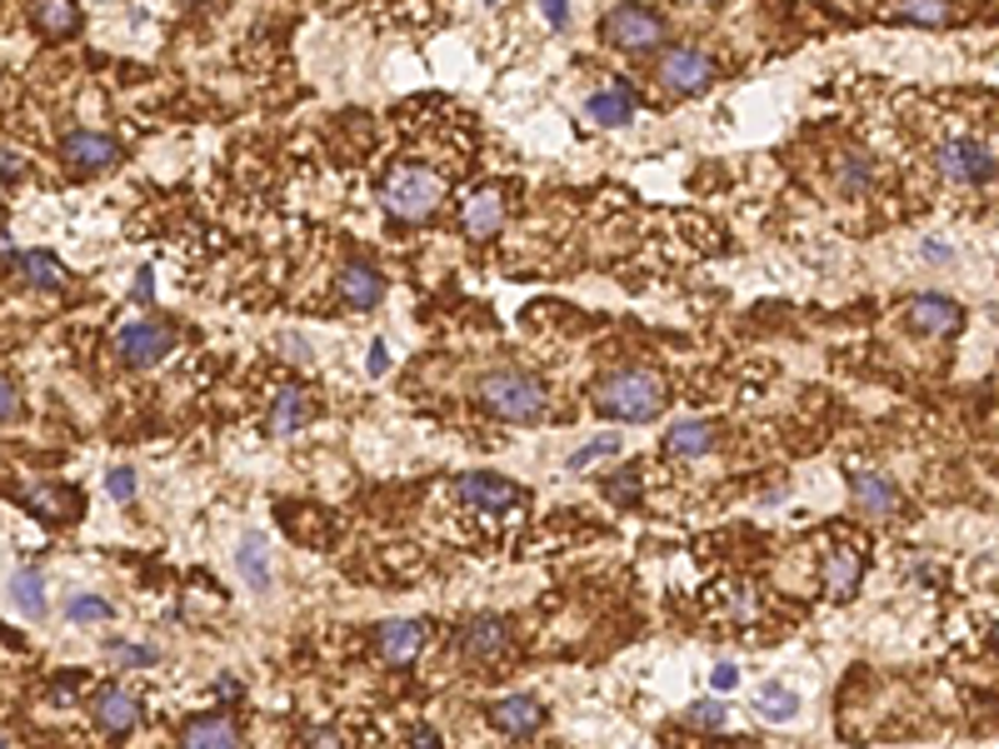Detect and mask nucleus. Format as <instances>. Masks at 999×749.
Returning <instances> with one entry per match:
<instances>
[{"mask_svg":"<svg viewBox=\"0 0 999 749\" xmlns=\"http://www.w3.org/2000/svg\"><path fill=\"white\" fill-rule=\"evenodd\" d=\"M21 415V390H15L11 375H0V425H11Z\"/></svg>","mask_w":999,"mask_h":749,"instance_id":"nucleus-36","label":"nucleus"},{"mask_svg":"<svg viewBox=\"0 0 999 749\" xmlns=\"http://www.w3.org/2000/svg\"><path fill=\"white\" fill-rule=\"evenodd\" d=\"M76 489H35L31 495V515H41V520H70L76 515Z\"/></svg>","mask_w":999,"mask_h":749,"instance_id":"nucleus-29","label":"nucleus"},{"mask_svg":"<svg viewBox=\"0 0 999 749\" xmlns=\"http://www.w3.org/2000/svg\"><path fill=\"white\" fill-rule=\"evenodd\" d=\"M480 405L511 425H535L550 410V395L525 370H490V375H480Z\"/></svg>","mask_w":999,"mask_h":749,"instance_id":"nucleus-2","label":"nucleus"},{"mask_svg":"<svg viewBox=\"0 0 999 749\" xmlns=\"http://www.w3.org/2000/svg\"><path fill=\"white\" fill-rule=\"evenodd\" d=\"M705 450H715V425L710 420H680L665 430V455H705Z\"/></svg>","mask_w":999,"mask_h":749,"instance_id":"nucleus-23","label":"nucleus"},{"mask_svg":"<svg viewBox=\"0 0 999 749\" xmlns=\"http://www.w3.org/2000/svg\"><path fill=\"white\" fill-rule=\"evenodd\" d=\"M120 141H110V135L100 131H70L66 141H61V161L70 165L76 175H100L110 170V165H120Z\"/></svg>","mask_w":999,"mask_h":749,"instance_id":"nucleus-10","label":"nucleus"},{"mask_svg":"<svg viewBox=\"0 0 999 749\" xmlns=\"http://www.w3.org/2000/svg\"><path fill=\"white\" fill-rule=\"evenodd\" d=\"M235 565H240V580L250 590H271V554H265V540L261 535H245L235 544Z\"/></svg>","mask_w":999,"mask_h":749,"instance_id":"nucleus-26","label":"nucleus"},{"mask_svg":"<svg viewBox=\"0 0 999 749\" xmlns=\"http://www.w3.org/2000/svg\"><path fill=\"white\" fill-rule=\"evenodd\" d=\"M940 175L945 180H969L985 185L999 175V145L989 141H945L940 145Z\"/></svg>","mask_w":999,"mask_h":749,"instance_id":"nucleus-7","label":"nucleus"},{"mask_svg":"<svg viewBox=\"0 0 999 749\" xmlns=\"http://www.w3.org/2000/svg\"><path fill=\"white\" fill-rule=\"evenodd\" d=\"M655 76H660V86L670 96H700V90L715 86V60L700 45H670V51H660Z\"/></svg>","mask_w":999,"mask_h":749,"instance_id":"nucleus-5","label":"nucleus"},{"mask_svg":"<svg viewBox=\"0 0 999 749\" xmlns=\"http://www.w3.org/2000/svg\"><path fill=\"white\" fill-rule=\"evenodd\" d=\"M920 250H924V255H930V261H955V250H949L945 240H924Z\"/></svg>","mask_w":999,"mask_h":749,"instance_id":"nucleus-44","label":"nucleus"},{"mask_svg":"<svg viewBox=\"0 0 999 749\" xmlns=\"http://www.w3.org/2000/svg\"><path fill=\"white\" fill-rule=\"evenodd\" d=\"M500 220H505V196L500 190H475L460 210V225H465L470 240H490L500 230Z\"/></svg>","mask_w":999,"mask_h":749,"instance_id":"nucleus-19","label":"nucleus"},{"mask_svg":"<svg viewBox=\"0 0 999 749\" xmlns=\"http://www.w3.org/2000/svg\"><path fill=\"white\" fill-rule=\"evenodd\" d=\"M710 680H715V690H735L739 670H735V664H715V674H710Z\"/></svg>","mask_w":999,"mask_h":749,"instance_id":"nucleus-43","label":"nucleus"},{"mask_svg":"<svg viewBox=\"0 0 999 749\" xmlns=\"http://www.w3.org/2000/svg\"><path fill=\"white\" fill-rule=\"evenodd\" d=\"M835 180H839V190H845V196H865L869 185H875V165H869V155L845 151L835 161Z\"/></svg>","mask_w":999,"mask_h":749,"instance_id":"nucleus-28","label":"nucleus"},{"mask_svg":"<svg viewBox=\"0 0 999 749\" xmlns=\"http://www.w3.org/2000/svg\"><path fill=\"white\" fill-rule=\"evenodd\" d=\"M600 455H619V440H615V434H600V440H590L585 450H575V455H570V470H585L590 460H600Z\"/></svg>","mask_w":999,"mask_h":749,"instance_id":"nucleus-35","label":"nucleus"},{"mask_svg":"<svg viewBox=\"0 0 999 749\" xmlns=\"http://www.w3.org/2000/svg\"><path fill=\"white\" fill-rule=\"evenodd\" d=\"M640 470H615V475L605 480V495L615 499V505H640Z\"/></svg>","mask_w":999,"mask_h":749,"instance_id":"nucleus-33","label":"nucleus"},{"mask_svg":"<svg viewBox=\"0 0 999 749\" xmlns=\"http://www.w3.org/2000/svg\"><path fill=\"white\" fill-rule=\"evenodd\" d=\"M425 645H430V625H425V619H391V625H381V635H375V650H381L385 664L420 660Z\"/></svg>","mask_w":999,"mask_h":749,"instance_id":"nucleus-11","label":"nucleus"},{"mask_svg":"<svg viewBox=\"0 0 999 749\" xmlns=\"http://www.w3.org/2000/svg\"><path fill=\"white\" fill-rule=\"evenodd\" d=\"M455 495H460V505H470V510H480V515H511V510H520L525 499H530L520 485H515V480L485 475V470H470V475H460L455 480Z\"/></svg>","mask_w":999,"mask_h":749,"instance_id":"nucleus-6","label":"nucleus"},{"mask_svg":"<svg viewBox=\"0 0 999 749\" xmlns=\"http://www.w3.org/2000/svg\"><path fill=\"white\" fill-rule=\"evenodd\" d=\"M305 420H310V400H305V390H300V385H285V390L275 395L271 434H295Z\"/></svg>","mask_w":999,"mask_h":749,"instance_id":"nucleus-27","label":"nucleus"},{"mask_svg":"<svg viewBox=\"0 0 999 749\" xmlns=\"http://www.w3.org/2000/svg\"><path fill=\"white\" fill-rule=\"evenodd\" d=\"M0 180H11V185L25 180V161L11 151V145H0Z\"/></svg>","mask_w":999,"mask_h":749,"instance_id":"nucleus-38","label":"nucleus"},{"mask_svg":"<svg viewBox=\"0 0 999 749\" xmlns=\"http://www.w3.org/2000/svg\"><path fill=\"white\" fill-rule=\"evenodd\" d=\"M635 110H640V96H635L630 80H610L605 90H595V96L585 100V115L595 120V125H605V131H619V125H630Z\"/></svg>","mask_w":999,"mask_h":749,"instance_id":"nucleus-12","label":"nucleus"},{"mask_svg":"<svg viewBox=\"0 0 999 749\" xmlns=\"http://www.w3.org/2000/svg\"><path fill=\"white\" fill-rule=\"evenodd\" d=\"M106 489H110L116 499H135V470H125V465L110 470V475H106Z\"/></svg>","mask_w":999,"mask_h":749,"instance_id":"nucleus-37","label":"nucleus"},{"mask_svg":"<svg viewBox=\"0 0 999 749\" xmlns=\"http://www.w3.org/2000/svg\"><path fill=\"white\" fill-rule=\"evenodd\" d=\"M540 11H545V25H555V31H560V25L570 21V0H540Z\"/></svg>","mask_w":999,"mask_h":749,"instance_id":"nucleus-39","label":"nucleus"},{"mask_svg":"<svg viewBox=\"0 0 999 749\" xmlns=\"http://www.w3.org/2000/svg\"><path fill=\"white\" fill-rule=\"evenodd\" d=\"M755 715L770 719V725H790V719H800V695H794L790 684H760L755 690Z\"/></svg>","mask_w":999,"mask_h":749,"instance_id":"nucleus-24","label":"nucleus"},{"mask_svg":"<svg viewBox=\"0 0 999 749\" xmlns=\"http://www.w3.org/2000/svg\"><path fill=\"white\" fill-rule=\"evenodd\" d=\"M590 400H595V410L605 415V420L645 425L670 405V390H665V381L655 375V370L630 365V370H610V375H600Z\"/></svg>","mask_w":999,"mask_h":749,"instance_id":"nucleus-1","label":"nucleus"},{"mask_svg":"<svg viewBox=\"0 0 999 749\" xmlns=\"http://www.w3.org/2000/svg\"><path fill=\"white\" fill-rule=\"evenodd\" d=\"M890 15L904 25H924V31H940L959 15L955 0H890Z\"/></svg>","mask_w":999,"mask_h":749,"instance_id":"nucleus-22","label":"nucleus"},{"mask_svg":"<svg viewBox=\"0 0 999 749\" xmlns=\"http://www.w3.org/2000/svg\"><path fill=\"white\" fill-rule=\"evenodd\" d=\"M96 725L106 729V735H131L135 725H141V700L131 695V690H120V684H106L96 695Z\"/></svg>","mask_w":999,"mask_h":749,"instance_id":"nucleus-15","label":"nucleus"},{"mask_svg":"<svg viewBox=\"0 0 999 749\" xmlns=\"http://www.w3.org/2000/svg\"><path fill=\"white\" fill-rule=\"evenodd\" d=\"M116 609H110V599L100 595H70L66 599V619L70 625H100V619H110Z\"/></svg>","mask_w":999,"mask_h":749,"instance_id":"nucleus-31","label":"nucleus"},{"mask_svg":"<svg viewBox=\"0 0 999 749\" xmlns=\"http://www.w3.org/2000/svg\"><path fill=\"white\" fill-rule=\"evenodd\" d=\"M490 725H495L500 735L525 739V735H535V729L545 725V705L535 695H505V700L490 705Z\"/></svg>","mask_w":999,"mask_h":749,"instance_id":"nucleus-14","label":"nucleus"},{"mask_svg":"<svg viewBox=\"0 0 999 749\" xmlns=\"http://www.w3.org/2000/svg\"><path fill=\"white\" fill-rule=\"evenodd\" d=\"M11 265L21 275V285H31V290H61L66 285V271H61V261L51 250H21Z\"/></svg>","mask_w":999,"mask_h":749,"instance_id":"nucleus-20","label":"nucleus"},{"mask_svg":"<svg viewBox=\"0 0 999 749\" xmlns=\"http://www.w3.org/2000/svg\"><path fill=\"white\" fill-rule=\"evenodd\" d=\"M76 690H80L76 674H70V680H55L51 684V705H70V695H76Z\"/></svg>","mask_w":999,"mask_h":749,"instance_id":"nucleus-41","label":"nucleus"},{"mask_svg":"<svg viewBox=\"0 0 999 749\" xmlns=\"http://www.w3.org/2000/svg\"><path fill=\"white\" fill-rule=\"evenodd\" d=\"M859 575H865V554H859V550H830L825 554V590H830V599L855 595Z\"/></svg>","mask_w":999,"mask_h":749,"instance_id":"nucleus-21","label":"nucleus"},{"mask_svg":"<svg viewBox=\"0 0 999 749\" xmlns=\"http://www.w3.org/2000/svg\"><path fill=\"white\" fill-rule=\"evenodd\" d=\"M180 745L190 749H235L240 745V725L226 715H196L180 725Z\"/></svg>","mask_w":999,"mask_h":749,"instance_id":"nucleus-18","label":"nucleus"},{"mask_svg":"<svg viewBox=\"0 0 999 749\" xmlns=\"http://www.w3.org/2000/svg\"><path fill=\"white\" fill-rule=\"evenodd\" d=\"M106 654L116 664H125V670H141V664H155V650L151 645H125V640H110Z\"/></svg>","mask_w":999,"mask_h":749,"instance_id":"nucleus-34","label":"nucleus"},{"mask_svg":"<svg viewBox=\"0 0 999 749\" xmlns=\"http://www.w3.org/2000/svg\"><path fill=\"white\" fill-rule=\"evenodd\" d=\"M849 489H855L859 510L875 515V520L900 510V485H894L890 475H880V470H849Z\"/></svg>","mask_w":999,"mask_h":749,"instance_id":"nucleus-13","label":"nucleus"},{"mask_svg":"<svg viewBox=\"0 0 999 749\" xmlns=\"http://www.w3.org/2000/svg\"><path fill=\"white\" fill-rule=\"evenodd\" d=\"M175 350V330L161 326V320H135V326H125L116 335V355L125 360L131 370H151L161 365L165 355Z\"/></svg>","mask_w":999,"mask_h":749,"instance_id":"nucleus-9","label":"nucleus"},{"mask_svg":"<svg viewBox=\"0 0 999 749\" xmlns=\"http://www.w3.org/2000/svg\"><path fill=\"white\" fill-rule=\"evenodd\" d=\"M281 345H285V355H290V360H310V350H305V340L285 335V340H281Z\"/></svg>","mask_w":999,"mask_h":749,"instance_id":"nucleus-46","label":"nucleus"},{"mask_svg":"<svg viewBox=\"0 0 999 749\" xmlns=\"http://www.w3.org/2000/svg\"><path fill=\"white\" fill-rule=\"evenodd\" d=\"M385 295V280L375 265L365 261H350L345 271H340V305H350V310H375Z\"/></svg>","mask_w":999,"mask_h":749,"instance_id":"nucleus-16","label":"nucleus"},{"mask_svg":"<svg viewBox=\"0 0 999 749\" xmlns=\"http://www.w3.org/2000/svg\"><path fill=\"white\" fill-rule=\"evenodd\" d=\"M0 745H11V739H6V735H0Z\"/></svg>","mask_w":999,"mask_h":749,"instance_id":"nucleus-49","label":"nucleus"},{"mask_svg":"<svg viewBox=\"0 0 999 749\" xmlns=\"http://www.w3.org/2000/svg\"><path fill=\"white\" fill-rule=\"evenodd\" d=\"M31 21L41 35H70L80 25L76 0H31Z\"/></svg>","mask_w":999,"mask_h":749,"instance_id":"nucleus-25","label":"nucleus"},{"mask_svg":"<svg viewBox=\"0 0 999 749\" xmlns=\"http://www.w3.org/2000/svg\"><path fill=\"white\" fill-rule=\"evenodd\" d=\"M365 370H370V375H385V370H391V350H385V340H375V345H370Z\"/></svg>","mask_w":999,"mask_h":749,"instance_id":"nucleus-40","label":"nucleus"},{"mask_svg":"<svg viewBox=\"0 0 999 749\" xmlns=\"http://www.w3.org/2000/svg\"><path fill=\"white\" fill-rule=\"evenodd\" d=\"M665 15L655 5H640V0H619L615 11L605 15V41L615 51H655L665 41Z\"/></svg>","mask_w":999,"mask_h":749,"instance_id":"nucleus-4","label":"nucleus"},{"mask_svg":"<svg viewBox=\"0 0 999 749\" xmlns=\"http://www.w3.org/2000/svg\"><path fill=\"white\" fill-rule=\"evenodd\" d=\"M300 739H310V745H345V739H340L336 729H326V725H310V729H300Z\"/></svg>","mask_w":999,"mask_h":749,"instance_id":"nucleus-42","label":"nucleus"},{"mask_svg":"<svg viewBox=\"0 0 999 749\" xmlns=\"http://www.w3.org/2000/svg\"><path fill=\"white\" fill-rule=\"evenodd\" d=\"M505 650H511V630L490 615L470 619L465 630H460V654H465V660H500Z\"/></svg>","mask_w":999,"mask_h":749,"instance_id":"nucleus-17","label":"nucleus"},{"mask_svg":"<svg viewBox=\"0 0 999 749\" xmlns=\"http://www.w3.org/2000/svg\"><path fill=\"white\" fill-rule=\"evenodd\" d=\"M684 725H690V729H705V735H715V729L729 725V709L720 705V700H700V705L684 709Z\"/></svg>","mask_w":999,"mask_h":749,"instance_id":"nucleus-32","label":"nucleus"},{"mask_svg":"<svg viewBox=\"0 0 999 749\" xmlns=\"http://www.w3.org/2000/svg\"><path fill=\"white\" fill-rule=\"evenodd\" d=\"M11 595H15V605H21L25 619H41L45 615V580L35 575V570H21V575L11 580Z\"/></svg>","mask_w":999,"mask_h":749,"instance_id":"nucleus-30","label":"nucleus"},{"mask_svg":"<svg viewBox=\"0 0 999 749\" xmlns=\"http://www.w3.org/2000/svg\"><path fill=\"white\" fill-rule=\"evenodd\" d=\"M216 695L220 700H240V680H230V674H226V680H216Z\"/></svg>","mask_w":999,"mask_h":749,"instance_id":"nucleus-47","label":"nucleus"},{"mask_svg":"<svg viewBox=\"0 0 999 749\" xmlns=\"http://www.w3.org/2000/svg\"><path fill=\"white\" fill-rule=\"evenodd\" d=\"M415 745H425V749H430V745H440V729H430V725H420V729H415Z\"/></svg>","mask_w":999,"mask_h":749,"instance_id":"nucleus-48","label":"nucleus"},{"mask_svg":"<svg viewBox=\"0 0 999 749\" xmlns=\"http://www.w3.org/2000/svg\"><path fill=\"white\" fill-rule=\"evenodd\" d=\"M155 295V275H151V265H145L141 275H135V300H151Z\"/></svg>","mask_w":999,"mask_h":749,"instance_id":"nucleus-45","label":"nucleus"},{"mask_svg":"<svg viewBox=\"0 0 999 749\" xmlns=\"http://www.w3.org/2000/svg\"><path fill=\"white\" fill-rule=\"evenodd\" d=\"M446 200V175L425 170V165H395L381 185V206L395 220H425Z\"/></svg>","mask_w":999,"mask_h":749,"instance_id":"nucleus-3","label":"nucleus"},{"mask_svg":"<svg viewBox=\"0 0 999 749\" xmlns=\"http://www.w3.org/2000/svg\"><path fill=\"white\" fill-rule=\"evenodd\" d=\"M904 326H910L914 335H924V340H949V335L965 330V310H959L949 295L924 290V295H914V300L904 305Z\"/></svg>","mask_w":999,"mask_h":749,"instance_id":"nucleus-8","label":"nucleus"}]
</instances>
